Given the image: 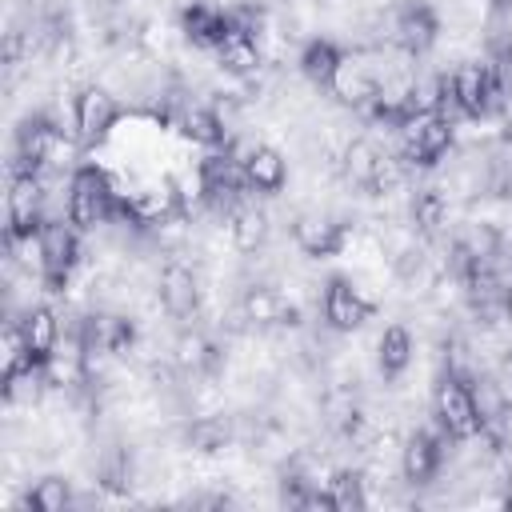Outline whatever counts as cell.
Listing matches in <instances>:
<instances>
[{
  "label": "cell",
  "mask_w": 512,
  "mask_h": 512,
  "mask_svg": "<svg viewBox=\"0 0 512 512\" xmlns=\"http://www.w3.org/2000/svg\"><path fill=\"white\" fill-rule=\"evenodd\" d=\"M20 332H24V344H28L32 360H40V364L60 348V336H64L60 316H56L48 304L28 308V312H24V320H20Z\"/></svg>",
  "instance_id": "44dd1931"
},
{
  "label": "cell",
  "mask_w": 512,
  "mask_h": 512,
  "mask_svg": "<svg viewBox=\"0 0 512 512\" xmlns=\"http://www.w3.org/2000/svg\"><path fill=\"white\" fill-rule=\"evenodd\" d=\"M96 484L108 488V492H124L132 484V456L128 448H104L100 460H96Z\"/></svg>",
  "instance_id": "4316f807"
},
{
  "label": "cell",
  "mask_w": 512,
  "mask_h": 512,
  "mask_svg": "<svg viewBox=\"0 0 512 512\" xmlns=\"http://www.w3.org/2000/svg\"><path fill=\"white\" fill-rule=\"evenodd\" d=\"M172 364L180 372H188V376H204V372H212L220 364V344L200 328H184L176 336V344H172Z\"/></svg>",
  "instance_id": "ffe728a7"
},
{
  "label": "cell",
  "mask_w": 512,
  "mask_h": 512,
  "mask_svg": "<svg viewBox=\"0 0 512 512\" xmlns=\"http://www.w3.org/2000/svg\"><path fill=\"white\" fill-rule=\"evenodd\" d=\"M432 416H436V424H440L452 440H472V436H480V412H476L472 380H468V376H456V372H444V376L436 380V392H432Z\"/></svg>",
  "instance_id": "5b68a950"
},
{
  "label": "cell",
  "mask_w": 512,
  "mask_h": 512,
  "mask_svg": "<svg viewBox=\"0 0 512 512\" xmlns=\"http://www.w3.org/2000/svg\"><path fill=\"white\" fill-rule=\"evenodd\" d=\"M212 52H216L220 72H224V76H236V80H252V76L260 72V64H264L260 36H256L252 28H244V24H236V20H232L228 36H224Z\"/></svg>",
  "instance_id": "2e32d148"
},
{
  "label": "cell",
  "mask_w": 512,
  "mask_h": 512,
  "mask_svg": "<svg viewBox=\"0 0 512 512\" xmlns=\"http://www.w3.org/2000/svg\"><path fill=\"white\" fill-rule=\"evenodd\" d=\"M488 4H492L496 12H504V8H512V0H488Z\"/></svg>",
  "instance_id": "4dcf8cb0"
},
{
  "label": "cell",
  "mask_w": 512,
  "mask_h": 512,
  "mask_svg": "<svg viewBox=\"0 0 512 512\" xmlns=\"http://www.w3.org/2000/svg\"><path fill=\"white\" fill-rule=\"evenodd\" d=\"M328 492H332L336 512H348V508H364V504H368L364 472H360V468H336L332 480H328Z\"/></svg>",
  "instance_id": "f1b7e54d"
},
{
  "label": "cell",
  "mask_w": 512,
  "mask_h": 512,
  "mask_svg": "<svg viewBox=\"0 0 512 512\" xmlns=\"http://www.w3.org/2000/svg\"><path fill=\"white\" fill-rule=\"evenodd\" d=\"M116 212H120V196L108 172H100L96 164H80L68 176V220L80 232H96L108 220H116Z\"/></svg>",
  "instance_id": "6da1fadb"
},
{
  "label": "cell",
  "mask_w": 512,
  "mask_h": 512,
  "mask_svg": "<svg viewBox=\"0 0 512 512\" xmlns=\"http://www.w3.org/2000/svg\"><path fill=\"white\" fill-rule=\"evenodd\" d=\"M268 232H272V216H268L260 204H252V200H244V204L228 216V240H232V248L244 252V256H256V252L268 244Z\"/></svg>",
  "instance_id": "d6986e66"
},
{
  "label": "cell",
  "mask_w": 512,
  "mask_h": 512,
  "mask_svg": "<svg viewBox=\"0 0 512 512\" xmlns=\"http://www.w3.org/2000/svg\"><path fill=\"white\" fill-rule=\"evenodd\" d=\"M120 120V100L104 88V84H84L72 96V128H76V144L80 148H96L112 136Z\"/></svg>",
  "instance_id": "8992f818"
},
{
  "label": "cell",
  "mask_w": 512,
  "mask_h": 512,
  "mask_svg": "<svg viewBox=\"0 0 512 512\" xmlns=\"http://www.w3.org/2000/svg\"><path fill=\"white\" fill-rule=\"evenodd\" d=\"M340 176L360 192H392L400 184V160L388 156L372 136H352L340 148Z\"/></svg>",
  "instance_id": "7a4b0ae2"
},
{
  "label": "cell",
  "mask_w": 512,
  "mask_h": 512,
  "mask_svg": "<svg viewBox=\"0 0 512 512\" xmlns=\"http://www.w3.org/2000/svg\"><path fill=\"white\" fill-rule=\"evenodd\" d=\"M156 300L164 316L172 320H192L200 312V280L184 260H168L156 276Z\"/></svg>",
  "instance_id": "5bb4252c"
},
{
  "label": "cell",
  "mask_w": 512,
  "mask_h": 512,
  "mask_svg": "<svg viewBox=\"0 0 512 512\" xmlns=\"http://www.w3.org/2000/svg\"><path fill=\"white\" fill-rule=\"evenodd\" d=\"M320 308H324V324H328L332 332H356V328H364L368 316L376 312V300L364 296V288H360L356 280L332 276V280L324 284Z\"/></svg>",
  "instance_id": "ba28073f"
},
{
  "label": "cell",
  "mask_w": 512,
  "mask_h": 512,
  "mask_svg": "<svg viewBox=\"0 0 512 512\" xmlns=\"http://www.w3.org/2000/svg\"><path fill=\"white\" fill-rule=\"evenodd\" d=\"M408 224L420 240H436L440 228L448 224V196L440 188H416L408 204Z\"/></svg>",
  "instance_id": "603a6c76"
},
{
  "label": "cell",
  "mask_w": 512,
  "mask_h": 512,
  "mask_svg": "<svg viewBox=\"0 0 512 512\" xmlns=\"http://www.w3.org/2000/svg\"><path fill=\"white\" fill-rule=\"evenodd\" d=\"M384 76H388V72L372 68V56H368V52H344V60H340V68H336L328 92H332L340 104H348V108H372V100H376Z\"/></svg>",
  "instance_id": "9c48e42d"
},
{
  "label": "cell",
  "mask_w": 512,
  "mask_h": 512,
  "mask_svg": "<svg viewBox=\"0 0 512 512\" xmlns=\"http://www.w3.org/2000/svg\"><path fill=\"white\" fill-rule=\"evenodd\" d=\"M240 320L252 324V328H288V324L300 320V312L280 288L256 280L240 292Z\"/></svg>",
  "instance_id": "9a60e30c"
},
{
  "label": "cell",
  "mask_w": 512,
  "mask_h": 512,
  "mask_svg": "<svg viewBox=\"0 0 512 512\" xmlns=\"http://www.w3.org/2000/svg\"><path fill=\"white\" fill-rule=\"evenodd\" d=\"M412 356H416L412 332H408L404 324H388V328L380 332V340H376V368H380L388 380H396V376L412 364Z\"/></svg>",
  "instance_id": "cb8c5ba5"
},
{
  "label": "cell",
  "mask_w": 512,
  "mask_h": 512,
  "mask_svg": "<svg viewBox=\"0 0 512 512\" xmlns=\"http://www.w3.org/2000/svg\"><path fill=\"white\" fill-rule=\"evenodd\" d=\"M60 148H68L60 128L48 116H28L16 128V168L12 172H44V168H52V164H60L56 160Z\"/></svg>",
  "instance_id": "30bf717a"
},
{
  "label": "cell",
  "mask_w": 512,
  "mask_h": 512,
  "mask_svg": "<svg viewBox=\"0 0 512 512\" xmlns=\"http://www.w3.org/2000/svg\"><path fill=\"white\" fill-rule=\"evenodd\" d=\"M504 320H508V324H512V284H508V288H504Z\"/></svg>",
  "instance_id": "f546056e"
},
{
  "label": "cell",
  "mask_w": 512,
  "mask_h": 512,
  "mask_svg": "<svg viewBox=\"0 0 512 512\" xmlns=\"http://www.w3.org/2000/svg\"><path fill=\"white\" fill-rule=\"evenodd\" d=\"M240 164H244L248 188L260 192V196H276V192L288 184V160H284V152L272 148V144H264V140H256V144L244 152Z\"/></svg>",
  "instance_id": "ac0fdd59"
},
{
  "label": "cell",
  "mask_w": 512,
  "mask_h": 512,
  "mask_svg": "<svg viewBox=\"0 0 512 512\" xmlns=\"http://www.w3.org/2000/svg\"><path fill=\"white\" fill-rule=\"evenodd\" d=\"M184 440L192 452L212 456V452H224L232 444V424H228V416H196L184 428Z\"/></svg>",
  "instance_id": "484cf974"
},
{
  "label": "cell",
  "mask_w": 512,
  "mask_h": 512,
  "mask_svg": "<svg viewBox=\"0 0 512 512\" xmlns=\"http://www.w3.org/2000/svg\"><path fill=\"white\" fill-rule=\"evenodd\" d=\"M388 40L404 56H424L440 40V16L428 0H404L388 12Z\"/></svg>",
  "instance_id": "52a82bcc"
},
{
  "label": "cell",
  "mask_w": 512,
  "mask_h": 512,
  "mask_svg": "<svg viewBox=\"0 0 512 512\" xmlns=\"http://www.w3.org/2000/svg\"><path fill=\"white\" fill-rule=\"evenodd\" d=\"M340 60H344V48H340L336 40H328V36H312V40L300 48V56H296L300 76H304L308 84H316V88H328V84H332Z\"/></svg>",
  "instance_id": "7402d4cb"
},
{
  "label": "cell",
  "mask_w": 512,
  "mask_h": 512,
  "mask_svg": "<svg viewBox=\"0 0 512 512\" xmlns=\"http://www.w3.org/2000/svg\"><path fill=\"white\" fill-rule=\"evenodd\" d=\"M36 264L52 292H60L80 264V228L72 220H44L36 232Z\"/></svg>",
  "instance_id": "277c9868"
},
{
  "label": "cell",
  "mask_w": 512,
  "mask_h": 512,
  "mask_svg": "<svg viewBox=\"0 0 512 512\" xmlns=\"http://www.w3.org/2000/svg\"><path fill=\"white\" fill-rule=\"evenodd\" d=\"M24 504L36 508V512H64V508L72 504V484H68L64 476H40V480L28 488Z\"/></svg>",
  "instance_id": "83f0119b"
},
{
  "label": "cell",
  "mask_w": 512,
  "mask_h": 512,
  "mask_svg": "<svg viewBox=\"0 0 512 512\" xmlns=\"http://www.w3.org/2000/svg\"><path fill=\"white\" fill-rule=\"evenodd\" d=\"M176 20H180V32L200 48H216L232 28V12H224L216 0H180Z\"/></svg>",
  "instance_id": "e0dca14e"
},
{
  "label": "cell",
  "mask_w": 512,
  "mask_h": 512,
  "mask_svg": "<svg viewBox=\"0 0 512 512\" xmlns=\"http://www.w3.org/2000/svg\"><path fill=\"white\" fill-rule=\"evenodd\" d=\"M448 440H452V436H448L440 424H436V432H424V428L408 432L404 444H400V476H404L408 484H416V488L432 484L436 472H440V464H444V444H448Z\"/></svg>",
  "instance_id": "7c38bea8"
},
{
  "label": "cell",
  "mask_w": 512,
  "mask_h": 512,
  "mask_svg": "<svg viewBox=\"0 0 512 512\" xmlns=\"http://www.w3.org/2000/svg\"><path fill=\"white\" fill-rule=\"evenodd\" d=\"M292 244L312 260H328L348 244V224L332 212H300L292 220Z\"/></svg>",
  "instance_id": "4fadbf2b"
},
{
  "label": "cell",
  "mask_w": 512,
  "mask_h": 512,
  "mask_svg": "<svg viewBox=\"0 0 512 512\" xmlns=\"http://www.w3.org/2000/svg\"><path fill=\"white\" fill-rule=\"evenodd\" d=\"M508 348H512V336H508Z\"/></svg>",
  "instance_id": "1f68e13d"
},
{
  "label": "cell",
  "mask_w": 512,
  "mask_h": 512,
  "mask_svg": "<svg viewBox=\"0 0 512 512\" xmlns=\"http://www.w3.org/2000/svg\"><path fill=\"white\" fill-rule=\"evenodd\" d=\"M456 148V120L440 112H416L400 124V160L412 168H436Z\"/></svg>",
  "instance_id": "3957f363"
},
{
  "label": "cell",
  "mask_w": 512,
  "mask_h": 512,
  "mask_svg": "<svg viewBox=\"0 0 512 512\" xmlns=\"http://www.w3.org/2000/svg\"><path fill=\"white\" fill-rule=\"evenodd\" d=\"M48 388H52V384H48V368H44L40 360H32V364H24L20 372L4 376V400H8V404L32 408V404H40V396H44Z\"/></svg>",
  "instance_id": "d4e9b609"
},
{
  "label": "cell",
  "mask_w": 512,
  "mask_h": 512,
  "mask_svg": "<svg viewBox=\"0 0 512 512\" xmlns=\"http://www.w3.org/2000/svg\"><path fill=\"white\" fill-rule=\"evenodd\" d=\"M44 176L40 172H12L8 184V232L4 236H36L44 224Z\"/></svg>",
  "instance_id": "8fae6325"
}]
</instances>
